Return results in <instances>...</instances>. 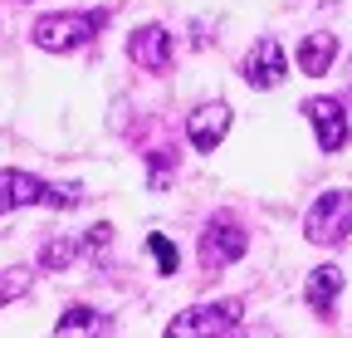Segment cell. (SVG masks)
Returning <instances> with one entry per match:
<instances>
[{
  "mask_svg": "<svg viewBox=\"0 0 352 338\" xmlns=\"http://www.w3.org/2000/svg\"><path fill=\"white\" fill-rule=\"evenodd\" d=\"M78 201H83L78 187H50V182L20 172V167H6V172H0V216H6V211H20V206H59V211H69Z\"/></svg>",
  "mask_w": 352,
  "mask_h": 338,
  "instance_id": "1",
  "label": "cell"
},
{
  "mask_svg": "<svg viewBox=\"0 0 352 338\" xmlns=\"http://www.w3.org/2000/svg\"><path fill=\"white\" fill-rule=\"evenodd\" d=\"M108 25V10H88V15H39L30 39L39 50H50V54H69L78 45H88L98 30Z\"/></svg>",
  "mask_w": 352,
  "mask_h": 338,
  "instance_id": "2",
  "label": "cell"
},
{
  "mask_svg": "<svg viewBox=\"0 0 352 338\" xmlns=\"http://www.w3.org/2000/svg\"><path fill=\"white\" fill-rule=\"evenodd\" d=\"M303 235L314 245H342L352 235V191H342V187L323 191L303 216Z\"/></svg>",
  "mask_w": 352,
  "mask_h": 338,
  "instance_id": "3",
  "label": "cell"
},
{
  "mask_svg": "<svg viewBox=\"0 0 352 338\" xmlns=\"http://www.w3.org/2000/svg\"><path fill=\"white\" fill-rule=\"evenodd\" d=\"M240 314H245L240 299H210V304H196L186 314H176L162 338H226L240 324Z\"/></svg>",
  "mask_w": 352,
  "mask_h": 338,
  "instance_id": "4",
  "label": "cell"
},
{
  "mask_svg": "<svg viewBox=\"0 0 352 338\" xmlns=\"http://www.w3.org/2000/svg\"><path fill=\"white\" fill-rule=\"evenodd\" d=\"M245 231L230 221V216H210V226L201 231V265L206 270H226L245 255Z\"/></svg>",
  "mask_w": 352,
  "mask_h": 338,
  "instance_id": "5",
  "label": "cell"
},
{
  "mask_svg": "<svg viewBox=\"0 0 352 338\" xmlns=\"http://www.w3.org/2000/svg\"><path fill=\"white\" fill-rule=\"evenodd\" d=\"M303 118L314 123V133H318V147H323V152H342V147H347L352 128H347V108H342V98H308V103H303Z\"/></svg>",
  "mask_w": 352,
  "mask_h": 338,
  "instance_id": "6",
  "label": "cell"
},
{
  "mask_svg": "<svg viewBox=\"0 0 352 338\" xmlns=\"http://www.w3.org/2000/svg\"><path fill=\"white\" fill-rule=\"evenodd\" d=\"M127 59L147 74H166L171 69V34L162 25H138L127 34Z\"/></svg>",
  "mask_w": 352,
  "mask_h": 338,
  "instance_id": "7",
  "label": "cell"
},
{
  "mask_svg": "<svg viewBox=\"0 0 352 338\" xmlns=\"http://www.w3.org/2000/svg\"><path fill=\"white\" fill-rule=\"evenodd\" d=\"M230 123H235L230 103H201V108L186 118V138H191V147H196V152H215L220 142H226Z\"/></svg>",
  "mask_w": 352,
  "mask_h": 338,
  "instance_id": "8",
  "label": "cell"
},
{
  "mask_svg": "<svg viewBox=\"0 0 352 338\" xmlns=\"http://www.w3.org/2000/svg\"><path fill=\"white\" fill-rule=\"evenodd\" d=\"M240 74H245L250 89H279V83H284V50H279V39H270V34L254 39Z\"/></svg>",
  "mask_w": 352,
  "mask_h": 338,
  "instance_id": "9",
  "label": "cell"
},
{
  "mask_svg": "<svg viewBox=\"0 0 352 338\" xmlns=\"http://www.w3.org/2000/svg\"><path fill=\"white\" fill-rule=\"evenodd\" d=\"M338 294H342V270L338 265H318L314 275L303 279V299H308V309L314 314H333V304H338Z\"/></svg>",
  "mask_w": 352,
  "mask_h": 338,
  "instance_id": "10",
  "label": "cell"
},
{
  "mask_svg": "<svg viewBox=\"0 0 352 338\" xmlns=\"http://www.w3.org/2000/svg\"><path fill=\"white\" fill-rule=\"evenodd\" d=\"M103 333H108V314L88 304H69L54 324V338H103Z\"/></svg>",
  "mask_w": 352,
  "mask_h": 338,
  "instance_id": "11",
  "label": "cell"
},
{
  "mask_svg": "<svg viewBox=\"0 0 352 338\" xmlns=\"http://www.w3.org/2000/svg\"><path fill=\"white\" fill-rule=\"evenodd\" d=\"M333 59H338V39H333L328 30L303 34V45H298V64H303V74H308V78L328 74V69H333Z\"/></svg>",
  "mask_w": 352,
  "mask_h": 338,
  "instance_id": "12",
  "label": "cell"
},
{
  "mask_svg": "<svg viewBox=\"0 0 352 338\" xmlns=\"http://www.w3.org/2000/svg\"><path fill=\"white\" fill-rule=\"evenodd\" d=\"M88 250V240H69V235H59V240H50L39 250V270H69L78 255Z\"/></svg>",
  "mask_w": 352,
  "mask_h": 338,
  "instance_id": "13",
  "label": "cell"
},
{
  "mask_svg": "<svg viewBox=\"0 0 352 338\" xmlns=\"http://www.w3.org/2000/svg\"><path fill=\"white\" fill-rule=\"evenodd\" d=\"M147 250L157 255V270H162V275H176V270H182V255H176V245H171L162 231H152V235H147Z\"/></svg>",
  "mask_w": 352,
  "mask_h": 338,
  "instance_id": "14",
  "label": "cell"
},
{
  "mask_svg": "<svg viewBox=\"0 0 352 338\" xmlns=\"http://www.w3.org/2000/svg\"><path fill=\"white\" fill-rule=\"evenodd\" d=\"M171 177V152H157V167H152V187H166Z\"/></svg>",
  "mask_w": 352,
  "mask_h": 338,
  "instance_id": "15",
  "label": "cell"
},
{
  "mask_svg": "<svg viewBox=\"0 0 352 338\" xmlns=\"http://www.w3.org/2000/svg\"><path fill=\"white\" fill-rule=\"evenodd\" d=\"M235 338H279L274 328H264V324H250V328H240Z\"/></svg>",
  "mask_w": 352,
  "mask_h": 338,
  "instance_id": "16",
  "label": "cell"
}]
</instances>
